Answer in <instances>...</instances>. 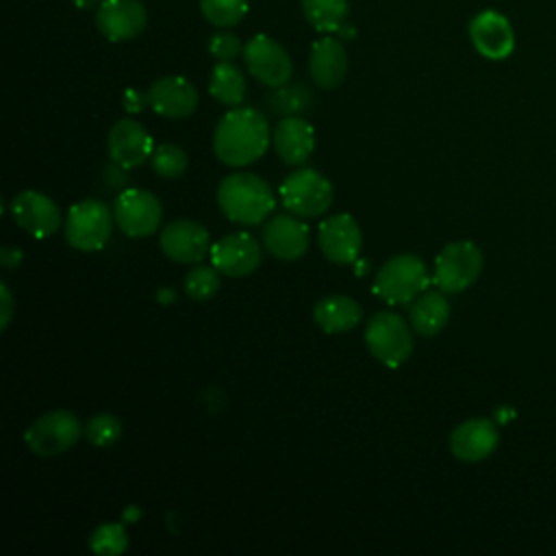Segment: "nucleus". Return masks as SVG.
<instances>
[{"instance_id": "17", "label": "nucleus", "mask_w": 556, "mask_h": 556, "mask_svg": "<svg viewBox=\"0 0 556 556\" xmlns=\"http://www.w3.org/2000/svg\"><path fill=\"white\" fill-rule=\"evenodd\" d=\"M106 150L113 163H117L124 169H132L152 156L154 141L139 122L119 119L109 130Z\"/></svg>"}, {"instance_id": "27", "label": "nucleus", "mask_w": 556, "mask_h": 556, "mask_svg": "<svg viewBox=\"0 0 556 556\" xmlns=\"http://www.w3.org/2000/svg\"><path fill=\"white\" fill-rule=\"evenodd\" d=\"M348 0H302L308 24L319 33H337L348 20Z\"/></svg>"}, {"instance_id": "18", "label": "nucleus", "mask_w": 556, "mask_h": 556, "mask_svg": "<svg viewBox=\"0 0 556 556\" xmlns=\"http://www.w3.org/2000/svg\"><path fill=\"white\" fill-rule=\"evenodd\" d=\"M500 443L495 424L486 417H473L458 424L450 434V450L463 463H478L489 458Z\"/></svg>"}, {"instance_id": "35", "label": "nucleus", "mask_w": 556, "mask_h": 556, "mask_svg": "<svg viewBox=\"0 0 556 556\" xmlns=\"http://www.w3.org/2000/svg\"><path fill=\"white\" fill-rule=\"evenodd\" d=\"M0 315H2V330L9 326L11 321V315H13V295L9 291V287L2 282L0 285Z\"/></svg>"}, {"instance_id": "26", "label": "nucleus", "mask_w": 556, "mask_h": 556, "mask_svg": "<svg viewBox=\"0 0 556 556\" xmlns=\"http://www.w3.org/2000/svg\"><path fill=\"white\" fill-rule=\"evenodd\" d=\"M313 91L304 83H285L280 87H274V91L267 96V106L271 113L291 117V115H304L313 109Z\"/></svg>"}, {"instance_id": "2", "label": "nucleus", "mask_w": 556, "mask_h": 556, "mask_svg": "<svg viewBox=\"0 0 556 556\" xmlns=\"http://www.w3.org/2000/svg\"><path fill=\"white\" fill-rule=\"evenodd\" d=\"M217 204L230 222L254 226L274 211L276 198L271 187L261 176L237 172L219 182Z\"/></svg>"}, {"instance_id": "15", "label": "nucleus", "mask_w": 556, "mask_h": 556, "mask_svg": "<svg viewBox=\"0 0 556 556\" xmlns=\"http://www.w3.org/2000/svg\"><path fill=\"white\" fill-rule=\"evenodd\" d=\"M319 248L330 263L350 265L358 258L363 248V232L356 219L348 213L330 215L321 222L317 235Z\"/></svg>"}, {"instance_id": "3", "label": "nucleus", "mask_w": 556, "mask_h": 556, "mask_svg": "<svg viewBox=\"0 0 556 556\" xmlns=\"http://www.w3.org/2000/svg\"><path fill=\"white\" fill-rule=\"evenodd\" d=\"M430 285L426 263L417 254H395L376 271L374 291L389 304H408Z\"/></svg>"}, {"instance_id": "36", "label": "nucleus", "mask_w": 556, "mask_h": 556, "mask_svg": "<svg viewBox=\"0 0 556 556\" xmlns=\"http://www.w3.org/2000/svg\"><path fill=\"white\" fill-rule=\"evenodd\" d=\"M0 261H2V267L11 269V267H17L22 263V252L17 248H9L4 245L2 252H0Z\"/></svg>"}, {"instance_id": "23", "label": "nucleus", "mask_w": 556, "mask_h": 556, "mask_svg": "<svg viewBox=\"0 0 556 556\" xmlns=\"http://www.w3.org/2000/svg\"><path fill=\"white\" fill-rule=\"evenodd\" d=\"M315 324L328 332V334H339L356 328L363 319V308L356 300L348 295H326L315 304L313 311Z\"/></svg>"}, {"instance_id": "30", "label": "nucleus", "mask_w": 556, "mask_h": 556, "mask_svg": "<svg viewBox=\"0 0 556 556\" xmlns=\"http://www.w3.org/2000/svg\"><path fill=\"white\" fill-rule=\"evenodd\" d=\"M152 169L161 176V178H178L185 174L189 159L187 152L176 146V143H161L154 148L152 156H150Z\"/></svg>"}, {"instance_id": "28", "label": "nucleus", "mask_w": 556, "mask_h": 556, "mask_svg": "<svg viewBox=\"0 0 556 556\" xmlns=\"http://www.w3.org/2000/svg\"><path fill=\"white\" fill-rule=\"evenodd\" d=\"M89 547L98 556H119L128 547V534L122 523H100L89 536Z\"/></svg>"}, {"instance_id": "9", "label": "nucleus", "mask_w": 556, "mask_h": 556, "mask_svg": "<svg viewBox=\"0 0 556 556\" xmlns=\"http://www.w3.org/2000/svg\"><path fill=\"white\" fill-rule=\"evenodd\" d=\"M117 228L128 237H150L163 219L159 198L148 189L126 187L115 198L113 206Z\"/></svg>"}, {"instance_id": "19", "label": "nucleus", "mask_w": 556, "mask_h": 556, "mask_svg": "<svg viewBox=\"0 0 556 556\" xmlns=\"http://www.w3.org/2000/svg\"><path fill=\"white\" fill-rule=\"evenodd\" d=\"M148 104L163 117L185 119L198 106V91L182 76H163L150 85Z\"/></svg>"}, {"instance_id": "11", "label": "nucleus", "mask_w": 556, "mask_h": 556, "mask_svg": "<svg viewBox=\"0 0 556 556\" xmlns=\"http://www.w3.org/2000/svg\"><path fill=\"white\" fill-rule=\"evenodd\" d=\"M11 217L20 228L37 239L54 235L61 226V211L52 198L41 191L26 189L11 200Z\"/></svg>"}, {"instance_id": "34", "label": "nucleus", "mask_w": 556, "mask_h": 556, "mask_svg": "<svg viewBox=\"0 0 556 556\" xmlns=\"http://www.w3.org/2000/svg\"><path fill=\"white\" fill-rule=\"evenodd\" d=\"M122 104L128 113H139L148 104V93H141L137 89H126L122 96Z\"/></svg>"}, {"instance_id": "14", "label": "nucleus", "mask_w": 556, "mask_h": 556, "mask_svg": "<svg viewBox=\"0 0 556 556\" xmlns=\"http://www.w3.org/2000/svg\"><path fill=\"white\" fill-rule=\"evenodd\" d=\"M469 39L478 54L489 61H502L515 50V30L502 13L484 9L469 22Z\"/></svg>"}, {"instance_id": "20", "label": "nucleus", "mask_w": 556, "mask_h": 556, "mask_svg": "<svg viewBox=\"0 0 556 556\" xmlns=\"http://www.w3.org/2000/svg\"><path fill=\"white\" fill-rule=\"evenodd\" d=\"M263 245L280 261H295L308 248V228L298 215H276L263 226Z\"/></svg>"}, {"instance_id": "12", "label": "nucleus", "mask_w": 556, "mask_h": 556, "mask_svg": "<svg viewBox=\"0 0 556 556\" xmlns=\"http://www.w3.org/2000/svg\"><path fill=\"white\" fill-rule=\"evenodd\" d=\"M163 254L176 263H200L211 254L208 230L193 219H174L159 235Z\"/></svg>"}, {"instance_id": "6", "label": "nucleus", "mask_w": 556, "mask_h": 556, "mask_svg": "<svg viewBox=\"0 0 556 556\" xmlns=\"http://www.w3.org/2000/svg\"><path fill=\"white\" fill-rule=\"evenodd\" d=\"M484 265V256L473 241L447 243L434 261V285L443 293H460L469 289Z\"/></svg>"}, {"instance_id": "37", "label": "nucleus", "mask_w": 556, "mask_h": 556, "mask_svg": "<svg viewBox=\"0 0 556 556\" xmlns=\"http://www.w3.org/2000/svg\"><path fill=\"white\" fill-rule=\"evenodd\" d=\"M102 0H74V4L78 7V9H93V7H98Z\"/></svg>"}, {"instance_id": "24", "label": "nucleus", "mask_w": 556, "mask_h": 556, "mask_svg": "<svg viewBox=\"0 0 556 556\" xmlns=\"http://www.w3.org/2000/svg\"><path fill=\"white\" fill-rule=\"evenodd\" d=\"M450 302L445 293L439 291H424L417 295L408 308V321L410 328L421 337H434L439 334L445 324L450 321Z\"/></svg>"}, {"instance_id": "1", "label": "nucleus", "mask_w": 556, "mask_h": 556, "mask_svg": "<svg viewBox=\"0 0 556 556\" xmlns=\"http://www.w3.org/2000/svg\"><path fill=\"white\" fill-rule=\"evenodd\" d=\"M271 141L267 119L252 106H232L213 132L215 156L230 167H243L261 159Z\"/></svg>"}, {"instance_id": "33", "label": "nucleus", "mask_w": 556, "mask_h": 556, "mask_svg": "<svg viewBox=\"0 0 556 556\" xmlns=\"http://www.w3.org/2000/svg\"><path fill=\"white\" fill-rule=\"evenodd\" d=\"M208 52L217 61H232L243 52V43L235 33L219 30L208 39Z\"/></svg>"}, {"instance_id": "32", "label": "nucleus", "mask_w": 556, "mask_h": 556, "mask_svg": "<svg viewBox=\"0 0 556 556\" xmlns=\"http://www.w3.org/2000/svg\"><path fill=\"white\" fill-rule=\"evenodd\" d=\"M219 269L215 265H195L185 276V291L193 300H211L219 291Z\"/></svg>"}, {"instance_id": "29", "label": "nucleus", "mask_w": 556, "mask_h": 556, "mask_svg": "<svg viewBox=\"0 0 556 556\" xmlns=\"http://www.w3.org/2000/svg\"><path fill=\"white\" fill-rule=\"evenodd\" d=\"M204 20L217 28L235 26L248 11V0H200Z\"/></svg>"}, {"instance_id": "22", "label": "nucleus", "mask_w": 556, "mask_h": 556, "mask_svg": "<svg viewBox=\"0 0 556 556\" xmlns=\"http://www.w3.org/2000/svg\"><path fill=\"white\" fill-rule=\"evenodd\" d=\"M271 141L285 163L302 165L315 150V130L302 115H291L276 124Z\"/></svg>"}, {"instance_id": "4", "label": "nucleus", "mask_w": 556, "mask_h": 556, "mask_svg": "<svg viewBox=\"0 0 556 556\" xmlns=\"http://www.w3.org/2000/svg\"><path fill=\"white\" fill-rule=\"evenodd\" d=\"M365 343L382 365L400 367L413 354V328L397 313L380 311L365 326Z\"/></svg>"}, {"instance_id": "31", "label": "nucleus", "mask_w": 556, "mask_h": 556, "mask_svg": "<svg viewBox=\"0 0 556 556\" xmlns=\"http://www.w3.org/2000/svg\"><path fill=\"white\" fill-rule=\"evenodd\" d=\"M85 437L96 447H109L122 439V421L113 413H98L85 424Z\"/></svg>"}, {"instance_id": "16", "label": "nucleus", "mask_w": 556, "mask_h": 556, "mask_svg": "<svg viewBox=\"0 0 556 556\" xmlns=\"http://www.w3.org/2000/svg\"><path fill=\"white\" fill-rule=\"evenodd\" d=\"M146 24L148 13L139 0H102L96 9V26L109 41H128Z\"/></svg>"}, {"instance_id": "5", "label": "nucleus", "mask_w": 556, "mask_h": 556, "mask_svg": "<svg viewBox=\"0 0 556 556\" xmlns=\"http://www.w3.org/2000/svg\"><path fill=\"white\" fill-rule=\"evenodd\" d=\"M113 222L115 215L102 200H80L67 211L65 241L80 252L100 250L111 237Z\"/></svg>"}, {"instance_id": "21", "label": "nucleus", "mask_w": 556, "mask_h": 556, "mask_svg": "<svg viewBox=\"0 0 556 556\" xmlns=\"http://www.w3.org/2000/svg\"><path fill=\"white\" fill-rule=\"evenodd\" d=\"M308 72L317 87L334 89L348 76V50L334 37H321L313 43L308 56Z\"/></svg>"}, {"instance_id": "8", "label": "nucleus", "mask_w": 556, "mask_h": 556, "mask_svg": "<svg viewBox=\"0 0 556 556\" xmlns=\"http://www.w3.org/2000/svg\"><path fill=\"white\" fill-rule=\"evenodd\" d=\"M280 200L298 217H317L332 204V185L317 169H295L282 180Z\"/></svg>"}, {"instance_id": "7", "label": "nucleus", "mask_w": 556, "mask_h": 556, "mask_svg": "<svg viewBox=\"0 0 556 556\" xmlns=\"http://www.w3.org/2000/svg\"><path fill=\"white\" fill-rule=\"evenodd\" d=\"M83 434L85 426H80L72 410H50L26 428L24 441L33 454L48 458L74 447Z\"/></svg>"}, {"instance_id": "25", "label": "nucleus", "mask_w": 556, "mask_h": 556, "mask_svg": "<svg viewBox=\"0 0 556 556\" xmlns=\"http://www.w3.org/2000/svg\"><path fill=\"white\" fill-rule=\"evenodd\" d=\"M211 96L226 106H239L245 98L243 72L232 61H217L208 78Z\"/></svg>"}, {"instance_id": "10", "label": "nucleus", "mask_w": 556, "mask_h": 556, "mask_svg": "<svg viewBox=\"0 0 556 556\" xmlns=\"http://www.w3.org/2000/svg\"><path fill=\"white\" fill-rule=\"evenodd\" d=\"M243 61L248 72L267 87H280L289 83L293 63L287 50L267 35H256L243 46Z\"/></svg>"}, {"instance_id": "13", "label": "nucleus", "mask_w": 556, "mask_h": 556, "mask_svg": "<svg viewBox=\"0 0 556 556\" xmlns=\"http://www.w3.org/2000/svg\"><path fill=\"white\" fill-rule=\"evenodd\" d=\"M263 261L261 243L250 232H230L211 245V263L219 274L243 278L252 274Z\"/></svg>"}]
</instances>
